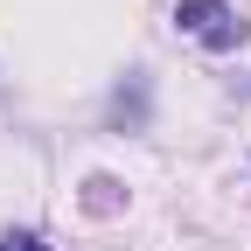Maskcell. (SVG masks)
<instances>
[{
  "label": "cell",
  "instance_id": "cell-1",
  "mask_svg": "<svg viewBox=\"0 0 251 251\" xmlns=\"http://www.w3.org/2000/svg\"><path fill=\"white\" fill-rule=\"evenodd\" d=\"M175 28L202 49H237L244 42V21L230 14V0H181L175 7Z\"/></svg>",
  "mask_w": 251,
  "mask_h": 251
},
{
  "label": "cell",
  "instance_id": "cell-2",
  "mask_svg": "<svg viewBox=\"0 0 251 251\" xmlns=\"http://www.w3.org/2000/svg\"><path fill=\"white\" fill-rule=\"evenodd\" d=\"M0 251H49L35 230H7V237H0Z\"/></svg>",
  "mask_w": 251,
  "mask_h": 251
}]
</instances>
